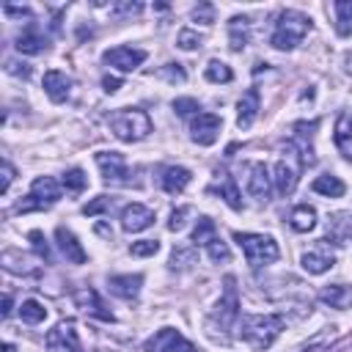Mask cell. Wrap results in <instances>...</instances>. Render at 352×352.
<instances>
[{
	"label": "cell",
	"mask_w": 352,
	"mask_h": 352,
	"mask_svg": "<svg viewBox=\"0 0 352 352\" xmlns=\"http://www.w3.org/2000/svg\"><path fill=\"white\" fill-rule=\"evenodd\" d=\"M289 226H292L294 231H300V234L314 231V228H316V209H314V206H308V204L294 206V209H292V214H289Z\"/></svg>",
	"instance_id": "obj_28"
},
{
	"label": "cell",
	"mask_w": 352,
	"mask_h": 352,
	"mask_svg": "<svg viewBox=\"0 0 352 352\" xmlns=\"http://www.w3.org/2000/svg\"><path fill=\"white\" fill-rule=\"evenodd\" d=\"M239 292H236V278L234 275H226L223 280V294L220 300L214 302V311L209 316V324L220 322V330H231L234 322H239Z\"/></svg>",
	"instance_id": "obj_7"
},
{
	"label": "cell",
	"mask_w": 352,
	"mask_h": 352,
	"mask_svg": "<svg viewBox=\"0 0 352 352\" xmlns=\"http://www.w3.org/2000/svg\"><path fill=\"white\" fill-rule=\"evenodd\" d=\"M261 110V99H258V88H248L242 94V99L236 102V126L239 129H250L258 118Z\"/></svg>",
	"instance_id": "obj_21"
},
{
	"label": "cell",
	"mask_w": 352,
	"mask_h": 352,
	"mask_svg": "<svg viewBox=\"0 0 352 352\" xmlns=\"http://www.w3.org/2000/svg\"><path fill=\"white\" fill-rule=\"evenodd\" d=\"M234 242L242 248V253H245V258H248V264H250L253 270H258V267H264V264H272V261H278V256H280V248H278V242H275L270 234L234 231Z\"/></svg>",
	"instance_id": "obj_4"
},
{
	"label": "cell",
	"mask_w": 352,
	"mask_h": 352,
	"mask_svg": "<svg viewBox=\"0 0 352 352\" xmlns=\"http://www.w3.org/2000/svg\"><path fill=\"white\" fill-rule=\"evenodd\" d=\"M102 88H104V94H116V91L121 88V77L104 74V77H102Z\"/></svg>",
	"instance_id": "obj_52"
},
{
	"label": "cell",
	"mask_w": 352,
	"mask_h": 352,
	"mask_svg": "<svg viewBox=\"0 0 352 352\" xmlns=\"http://www.w3.org/2000/svg\"><path fill=\"white\" fill-rule=\"evenodd\" d=\"M60 184H63L69 192H82L85 184H88V176H85L82 168H69V170L63 173V179H60Z\"/></svg>",
	"instance_id": "obj_37"
},
{
	"label": "cell",
	"mask_w": 352,
	"mask_h": 352,
	"mask_svg": "<svg viewBox=\"0 0 352 352\" xmlns=\"http://www.w3.org/2000/svg\"><path fill=\"white\" fill-rule=\"evenodd\" d=\"M41 85H44V94L50 96V102H55V104H63V102L72 96L74 80H72L66 72H60V69H50V72H44V80H41Z\"/></svg>",
	"instance_id": "obj_16"
},
{
	"label": "cell",
	"mask_w": 352,
	"mask_h": 352,
	"mask_svg": "<svg viewBox=\"0 0 352 352\" xmlns=\"http://www.w3.org/2000/svg\"><path fill=\"white\" fill-rule=\"evenodd\" d=\"M280 151H283V157L275 162V176H272V182H275V190L286 198V195H292V192L297 190L300 170H302V160H300V151L294 148L292 140H286V143L280 146Z\"/></svg>",
	"instance_id": "obj_5"
},
{
	"label": "cell",
	"mask_w": 352,
	"mask_h": 352,
	"mask_svg": "<svg viewBox=\"0 0 352 352\" xmlns=\"http://www.w3.org/2000/svg\"><path fill=\"white\" fill-rule=\"evenodd\" d=\"M72 300H74V305H77L82 314H88V316H96V319H102V322H116V314L102 302V297L96 294V289H91V286L74 289Z\"/></svg>",
	"instance_id": "obj_14"
},
{
	"label": "cell",
	"mask_w": 352,
	"mask_h": 352,
	"mask_svg": "<svg viewBox=\"0 0 352 352\" xmlns=\"http://www.w3.org/2000/svg\"><path fill=\"white\" fill-rule=\"evenodd\" d=\"M201 44H204V36H201L198 30H192V28H182L179 36H176V47L184 50V52H192V50H198Z\"/></svg>",
	"instance_id": "obj_38"
},
{
	"label": "cell",
	"mask_w": 352,
	"mask_h": 352,
	"mask_svg": "<svg viewBox=\"0 0 352 352\" xmlns=\"http://www.w3.org/2000/svg\"><path fill=\"white\" fill-rule=\"evenodd\" d=\"M333 138H336L338 151H341L346 160H352V110H344V113L336 118Z\"/></svg>",
	"instance_id": "obj_27"
},
{
	"label": "cell",
	"mask_w": 352,
	"mask_h": 352,
	"mask_svg": "<svg viewBox=\"0 0 352 352\" xmlns=\"http://www.w3.org/2000/svg\"><path fill=\"white\" fill-rule=\"evenodd\" d=\"M157 77H162V80H168V82H173V85H176V82L182 85V82L187 80V72H184L182 63H165V66L157 69Z\"/></svg>",
	"instance_id": "obj_41"
},
{
	"label": "cell",
	"mask_w": 352,
	"mask_h": 352,
	"mask_svg": "<svg viewBox=\"0 0 352 352\" xmlns=\"http://www.w3.org/2000/svg\"><path fill=\"white\" fill-rule=\"evenodd\" d=\"M311 187H314V192H319V195H324V198H341V195L346 192V184H344L338 176H333V173L316 176Z\"/></svg>",
	"instance_id": "obj_29"
},
{
	"label": "cell",
	"mask_w": 352,
	"mask_h": 352,
	"mask_svg": "<svg viewBox=\"0 0 352 352\" xmlns=\"http://www.w3.org/2000/svg\"><path fill=\"white\" fill-rule=\"evenodd\" d=\"M58 201H60V184L52 176H38V179H33L28 198L19 201L14 206V212L16 214H25V212H33V209H50Z\"/></svg>",
	"instance_id": "obj_6"
},
{
	"label": "cell",
	"mask_w": 352,
	"mask_h": 352,
	"mask_svg": "<svg viewBox=\"0 0 352 352\" xmlns=\"http://www.w3.org/2000/svg\"><path fill=\"white\" fill-rule=\"evenodd\" d=\"M190 179H192V173H190L187 168H182V165H168V168L162 170V176H160L162 190H165L168 195H179V192L190 184Z\"/></svg>",
	"instance_id": "obj_26"
},
{
	"label": "cell",
	"mask_w": 352,
	"mask_h": 352,
	"mask_svg": "<svg viewBox=\"0 0 352 352\" xmlns=\"http://www.w3.org/2000/svg\"><path fill=\"white\" fill-rule=\"evenodd\" d=\"M19 316H22V322H28V324H41L44 319H47V308L38 302V300H22V305H19Z\"/></svg>",
	"instance_id": "obj_35"
},
{
	"label": "cell",
	"mask_w": 352,
	"mask_h": 352,
	"mask_svg": "<svg viewBox=\"0 0 352 352\" xmlns=\"http://www.w3.org/2000/svg\"><path fill=\"white\" fill-rule=\"evenodd\" d=\"M336 327L330 324V327H322L314 338H308L302 346H300V352H330V344L336 341Z\"/></svg>",
	"instance_id": "obj_31"
},
{
	"label": "cell",
	"mask_w": 352,
	"mask_h": 352,
	"mask_svg": "<svg viewBox=\"0 0 352 352\" xmlns=\"http://www.w3.org/2000/svg\"><path fill=\"white\" fill-rule=\"evenodd\" d=\"M14 47H16V52H22V55H41V52L50 47V38L44 36V30H41L36 22H28L25 30L16 36Z\"/></svg>",
	"instance_id": "obj_17"
},
{
	"label": "cell",
	"mask_w": 352,
	"mask_h": 352,
	"mask_svg": "<svg viewBox=\"0 0 352 352\" xmlns=\"http://www.w3.org/2000/svg\"><path fill=\"white\" fill-rule=\"evenodd\" d=\"M96 168L102 173V179L107 184H129L132 173H129V165H126V157L121 151H96Z\"/></svg>",
	"instance_id": "obj_9"
},
{
	"label": "cell",
	"mask_w": 352,
	"mask_h": 352,
	"mask_svg": "<svg viewBox=\"0 0 352 352\" xmlns=\"http://www.w3.org/2000/svg\"><path fill=\"white\" fill-rule=\"evenodd\" d=\"M157 250H160V242H157V239H140V242H132V245H129V253L138 256V258L154 256Z\"/></svg>",
	"instance_id": "obj_45"
},
{
	"label": "cell",
	"mask_w": 352,
	"mask_h": 352,
	"mask_svg": "<svg viewBox=\"0 0 352 352\" xmlns=\"http://www.w3.org/2000/svg\"><path fill=\"white\" fill-rule=\"evenodd\" d=\"M324 239H319V250H305L302 256H300V264H302V270L308 272V275H324L327 270H333V264H336V258H333V253H327L324 250Z\"/></svg>",
	"instance_id": "obj_23"
},
{
	"label": "cell",
	"mask_w": 352,
	"mask_h": 352,
	"mask_svg": "<svg viewBox=\"0 0 352 352\" xmlns=\"http://www.w3.org/2000/svg\"><path fill=\"white\" fill-rule=\"evenodd\" d=\"M349 346H352V338H349Z\"/></svg>",
	"instance_id": "obj_56"
},
{
	"label": "cell",
	"mask_w": 352,
	"mask_h": 352,
	"mask_svg": "<svg viewBox=\"0 0 352 352\" xmlns=\"http://www.w3.org/2000/svg\"><path fill=\"white\" fill-rule=\"evenodd\" d=\"M3 352H16V346H14V344H8V341H6V344H3Z\"/></svg>",
	"instance_id": "obj_55"
},
{
	"label": "cell",
	"mask_w": 352,
	"mask_h": 352,
	"mask_svg": "<svg viewBox=\"0 0 352 352\" xmlns=\"http://www.w3.org/2000/svg\"><path fill=\"white\" fill-rule=\"evenodd\" d=\"M107 286L121 300H138V294L143 289V275L140 272H135V275H113L107 280Z\"/></svg>",
	"instance_id": "obj_24"
},
{
	"label": "cell",
	"mask_w": 352,
	"mask_h": 352,
	"mask_svg": "<svg viewBox=\"0 0 352 352\" xmlns=\"http://www.w3.org/2000/svg\"><path fill=\"white\" fill-rule=\"evenodd\" d=\"M192 19H195V22H201V25H212V22H214V6L201 3V6L192 11Z\"/></svg>",
	"instance_id": "obj_49"
},
{
	"label": "cell",
	"mask_w": 352,
	"mask_h": 352,
	"mask_svg": "<svg viewBox=\"0 0 352 352\" xmlns=\"http://www.w3.org/2000/svg\"><path fill=\"white\" fill-rule=\"evenodd\" d=\"M102 60L118 72H135L143 60H146V50H138V47H113V50H104Z\"/></svg>",
	"instance_id": "obj_15"
},
{
	"label": "cell",
	"mask_w": 352,
	"mask_h": 352,
	"mask_svg": "<svg viewBox=\"0 0 352 352\" xmlns=\"http://www.w3.org/2000/svg\"><path fill=\"white\" fill-rule=\"evenodd\" d=\"M336 19H338V33L352 30V0H336Z\"/></svg>",
	"instance_id": "obj_39"
},
{
	"label": "cell",
	"mask_w": 352,
	"mask_h": 352,
	"mask_svg": "<svg viewBox=\"0 0 352 352\" xmlns=\"http://www.w3.org/2000/svg\"><path fill=\"white\" fill-rule=\"evenodd\" d=\"M248 25H250L248 16H231V22H228V44H231L234 52L245 50V44H248Z\"/></svg>",
	"instance_id": "obj_30"
},
{
	"label": "cell",
	"mask_w": 352,
	"mask_h": 352,
	"mask_svg": "<svg viewBox=\"0 0 352 352\" xmlns=\"http://www.w3.org/2000/svg\"><path fill=\"white\" fill-rule=\"evenodd\" d=\"M214 231H217V226H214V220L209 217V214H201L198 217V223H195V228H192V236H190V242L198 248V245H206L212 236H214Z\"/></svg>",
	"instance_id": "obj_34"
},
{
	"label": "cell",
	"mask_w": 352,
	"mask_h": 352,
	"mask_svg": "<svg viewBox=\"0 0 352 352\" xmlns=\"http://www.w3.org/2000/svg\"><path fill=\"white\" fill-rule=\"evenodd\" d=\"M308 30H311V16L302 14V11L289 8V11H283V14L278 16L275 30H272V36H270V44H272L275 50H280V52H289V50H294V47L305 38Z\"/></svg>",
	"instance_id": "obj_2"
},
{
	"label": "cell",
	"mask_w": 352,
	"mask_h": 352,
	"mask_svg": "<svg viewBox=\"0 0 352 352\" xmlns=\"http://www.w3.org/2000/svg\"><path fill=\"white\" fill-rule=\"evenodd\" d=\"M192 214V209L190 206H179V209H173L170 212V220H168V231H182L184 226H187V217Z\"/></svg>",
	"instance_id": "obj_46"
},
{
	"label": "cell",
	"mask_w": 352,
	"mask_h": 352,
	"mask_svg": "<svg viewBox=\"0 0 352 352\" xmlns=\"http://www.w3.org/2000/svg\"><path fill=\"white\" fill-rule=\"evenodd\" d=\"M0 176H3V179H0V195H6L8 187H11V182H14V176H16V173H14V165H11L8 160H3V165H0Z\"/></svg>",
	"instance_id": "obj_50"
},
{
	"label": "cell",
	"mask_w": 352,
	"mask_h": 352,
	"mask_svg": "<svg viewBox=\"0 0 352 352\" xmlns=\"http://www.w3.org/2000/svg\"><path fill=\"white\" fill-rule=\"evenodd\" d=\"M146 352H195V346L173 327H162L157 330L146 344H143Z\"/></svg>",
	"instance_id": "obj_12"
},
{
	"label": "cell",
	"mask_w": 352,
	"mask_h": 352,
	"mask_svg": "<svg viewBox=\"0 0 352 352\" xmlns=\"http://www.w3.org/2000/svg\"><path fill=\"white\" fill-rule=\"evenodd\" d=\"M55 242H58V250L63 253V258H66L69 264H85V261H88V253L82 250L80 239H77L66 226H58V228H55Z\"/></svg>",
	"instance_id": "obj_20"
},
{
	"label": "cell",
	"mask_w": 352,
	"mask_h": 352,
	"mask_svg": "<svg viewBox=\"0 0 352 352\" xmlns=\"http://www.w3.org/2000/svg\"><path fill=\"white\" fill-rule=\"evenodd\" d=\"M212 192H217L234 212H242V192L236 187V179L228 170H214V184L209 187Z\"/></svg>",
	"instance_id": "obj_18"
},
{
	"label": "cell",
	"mask_w": 352,
	"mask_h": 352,
	"mask_svg": "<svg viewBox=\"0 0 352 352\" xmlns=\"http://www.w3.org/2000/svg\"><path fill=\"white\" fill-rule=\"evenodd\" d=\"M204 248H206V256H209L214 264H220V261H228V258H231V250H228V245H226L220 236H212Z\"/></svg>",
	"instance_id": "obj_40"
},
{
	"label": "cell",
	"mask_w": 352,
	"mask_h": 352,
	"mask_svg": "<svg viewBox=\"0 0 352 352\" xmlns=\"http://www.w3.org/2000/svg\"><path fill=\"white\" fill-rule=\"evenodd\" d=\"M28 239H30V245H33V253H36V256H38L41 261H47V264H50V261H52V253H50V245H47L44 234L33 228V231L28 234Z\"/></svg>",
	"instance_id": "obj_43"
},
{
	"label": "cell",
	"mask_w": 352,
	"mask_h": 352,
	"mask_svg": "<svg viewBox=\"0 0 352 352\" xmlns=\"http://www.w3.org/2000/svg\"><path fill=\"white\" fill-rule=\"evenodd\" d=\"M220 129H223V118L214 113H198L190 118V138L198 146H212L220 138Z\"/></svg>",
	"instance_id": "obj_10"
},
{
	"label": "cell",
	"mask_w": 352,
	"mask_h": 352,
	"mask_svg": "<svg viewBox=\"0 0 352 352\" xmlns=\"http://www.w3.org/2000/svg\"><path fill=\"white\" fill-rule=\"evenodd\" d=\"M173 113L182 116V118L198 116V113H201V104H198V99H192V96H179V99H173Z\"/></svg>",
	"instance_id": "obj_42"
},
{
	"label": "cell",
	"mask_w": 352,
	"mask_h": 352,
	"mask_svg": "<svg viewBox=\"0 0 352 352\" xmlns=\"http://www.w3.org/2000/svg\"><path fill=\"white\" fill-rule=\"evenodd\" d=\"M319 129V121H297L294 126H292V143H294V148L300 151V160H302V168L308 165H314L316 162V151H314V132Z\"/></svg>",
	"instance_id": "obj_13"
},
{
	"label": "cell",
	"mask_w": 352,
	"mask_h": 352,
	"mask_svg": "<svg viewBox=\"0 0 352 352\" xmlns=\"http://www.w3.org/2000/svg\"><path fill=\"white\" fill-rule=\"evenodd\" d=\"M327 242H333L338 248L352 242V212L341 209L327 217Z\"/></svg>",
	"instance_id": "obj_19"
},
{
	"label": "cell",
	"mask_w": 352,
	"mask_h": 352,
	"mask_svg": "<svg viewBox=\"0 0 352 352\" xmlns=\"http://www.w3.org/2000/svg\"><path fill=\"white\" fill-rule=\"evenodd\" d=\"M140 11H143V3H129V0H121L110 8L113 16H138Z\"/></svg>",
	"instance_id": "obj_47"
},
{
	"label": "cell",
	"mask_w": 352,
	"mask_h": 352,
	"mask_svg": "<svg viewBox=\"0 0 352 352\" xmlns=\"http://www.w3.org/2000/svg\"><path fill=\"white\" fill-rule=\"evenodd\" d=\"M283 327H286L283 314H242L239 316V338L256 352L270 349L275 338L283 333Z\"/></svg>",
	"instance_id": "obj_1"
},
{
	"label": "cell",
	"mask_w": 352,
	"mask_h": 352,
	"mask_svg": "<svg viewBox=\"0 0 352 352\" xmlns=\"http://www.w3.org/2000/svg\"><path fill=\"white\" fill-rule=\"evenodd\" d=\"M0 264H3L8 272H19V275H30V272H33L30 258L22 256L19 250H3V253H0Z\"/></svg>",
	"instance_id": "obj_32"
},
{
	"label": "cell",
	"mask_w": 352,
	"mask_h": 352,
	"mask_svg": "<svg viewBox=\"0 0 352 352\" xmlns=\"http://www.w3.org/2000/svg\"><path fill=\"white\" fill-rule=\"evenodd\" d=\"M11 311H14V297L6 292V294H3V319L11 316Z\"/></svg>",
	"instance_id": "obj_53"
},
{
	"label": "cell",
	"mask_w": 352,
	"mask_h": 352,
	"mask_svg": "<svg viewBox=\"0 0 352 352\" xmlns=\"http://www.w3.org/2000/svg\"><path fill=\"white\" fill-rule=\"evenodd\" d=\"M248 179H245V190L250 192V198H256V204H267L272 195V176L267 170L264 162H248Z\"/></svg>",
	"instance_id": "obj_11"
},
{
	"label": "cell",
	"mask_w": 352,
	"mask_h": 352,
	"mask_svg": "<svg viewBox=\"0 0 352 352\" xmlns=\"http://www.w3.org/2000/svg\"><path fill=\"white\" fill-rule=\"evenodd\" d=\"M204 77L209 80V82H231L234 80V72H231V66L228 63H223V60H217V58H212L209 63H206V69H204Z\"/></svg>",
	"instance_id": "obj_33"
},
{
	"label": "cell",
	"mask_w": 352,
	"mask_h": 352,
	"mask_svg": "<svg viewBox=\"0 0 352 352\" xmlns=\"http://www.w3.org/2000/svg\"><path fill=\"white\" fill-rule=\"evenodd\" d=\"M6 72H8V74H19L22 80L30 77V66H28V63H16V60H8V63H6Z\"/></svg>",
	"instance_id": "obj_51"
},
{
	"label": "cell",
	"mask_w": 352,
	"mask_h": 352,
	"mask_svg": "<svg viewBox=\"0 0 352 352\" xmlns=\"http://www.w3.org/2000/svg\"><path fill=\"white\" fill-rule=\"evenodd\" d=\"M195 264V245H176L170 253V270H184Z\"/></svg>",
	"instance_id": "obj_36"
},
{
	"label": "cell",
	"mask_w": 352,
	"mask_h": 352,
	"mask_svg": "<svg viewBox=\"0 0 352 352\" xmlns=\"http://www.w3.org/2000/svg\"><path fill=\"white\" fill-rule=\"evenodd\" d=\"M107 124H110V132L124 143H138V140L148 138V132H151V118L140 107H121V110L110 113Z\"/></svg>",
	"instance_id": "obj_3"
},
{
	"label": "cell",
	"mask_w": 352,
	"mask_h": 352,
	"mask_svg": "<svg viewBox=\"0 0 352 352\" xmlns=\"http://www.w3.org/2000/svg\"><path fill=\"white\" fill-rule=\"evenodd\" d=\"M44 344L50 352H82L80 344V333H77V322L74 319H60L47 336Z\"/></svg>",
	"instance_id": "obj_8"
},
{
	"label": "cell",
	"mask_w": 352,
	"mask_h": 352,
	"mask_svg": "<svg viewBox=\"0 0 352 352\" xmlns=\"http://www.w3.org/2000/svg\"><path fill=\"white\" fill-rule=\"evenodd\" d=\"M3 14H6V16H14V19H28V22H33V11H30L28 6H11V3H6V6H3Z\"/></svg>",
	"instance_id": "obj_48"
},
{
	"label": "cell",
	"mask_w": 352,
	"mask_h": 352,
	"mask_svg": "<svg viewBox=\"0 0 352 352\" xmlns=\"http://www.w3.org/2000/svg\"><path fill=\"white\" fill-rule=\"evenodd\" d=\"M319 302L330 305V308H338V311H346L352 308V286L346 283H330L319 292Z\"/></svg>",
	"instance_id": "obj_25"
},
{
	"label": "cell",
	"mask_w": 352,
	"mask_h": 352,
	"mask_svg": "<svg viewBox=\"0 0 352 352\" xmlns=\"http://www.w3.org/2000/svg\"><path fill=\"white\" fill-rule=\"evenodd\" d=\"M94 231H96L99 236H104V239H110V236H113V228H110L107 223H96V226H94Z\"/></svg>",
	"instance_id": "obj_54"
},
{
	"label": "cell",
	"mask_w": 352,
	"mask_h": 352,
	"mask_svg": "<svg viewBox=\"0 0 352 352\" xmlns=\"http://www.w3.org/2000/svg\"><path fill=\"white\" fill-rule=\"evenodd\" d=\"M151 223H154V212L148 206H143V204H129V206L121 209V228L129 231V234L143 231Z\"/></svg>",
	"instance_id": "obj_22"
},
{
	"label": "cell",
	"mask_w": 352,
	"mask_h": 352,
	"mask_svg": "<svg viewBox=\"0 0 352 352\" xmlns=\"http://www.w3.org/2000/svg\"><path fill=\"white\" fill-rule=\"evenodd\" d=\"M110 206H113V198H107V195H96L94 201H88V204L82 206V214H88V217H96V214L107 212Z\"/></svg>",
	"instance_id": "obj_44"
}]
</instances>
